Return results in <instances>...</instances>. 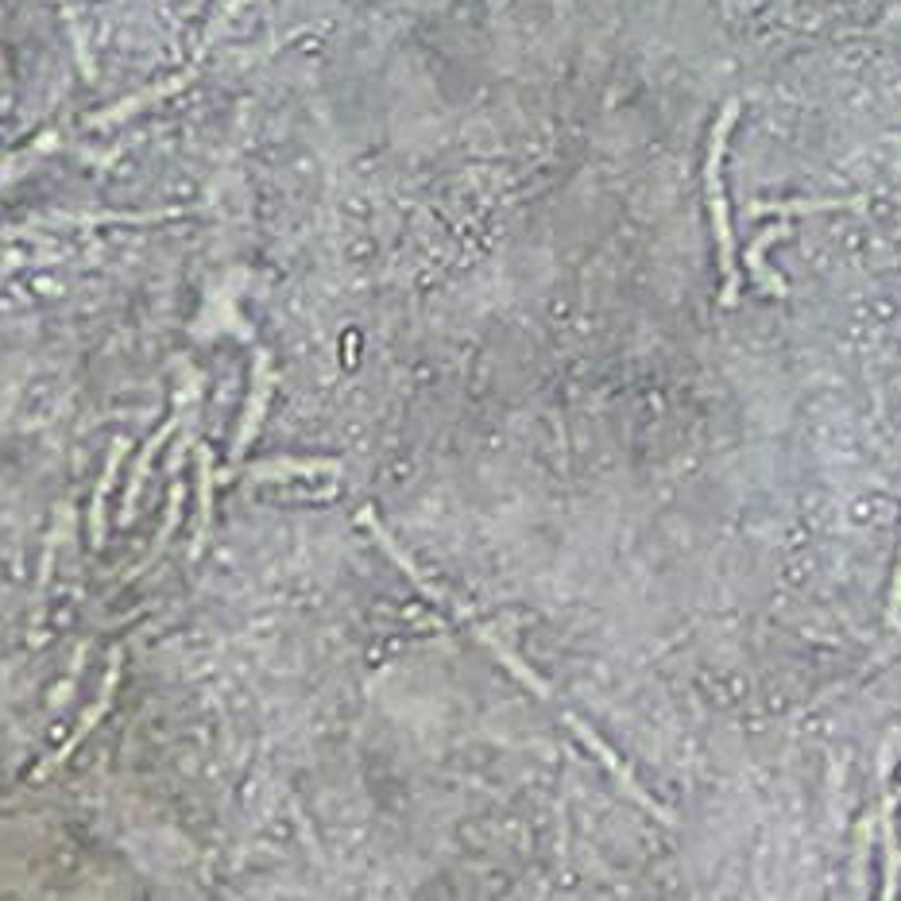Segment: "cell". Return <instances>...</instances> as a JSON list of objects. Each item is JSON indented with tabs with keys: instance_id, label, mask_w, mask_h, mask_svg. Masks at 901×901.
I'll list each match as a JSON object with an SVG mask.
<instances>
[{
	"instance_id": "cell-4",
	"label": "cell",
	"mask_w": 901,
	"mask_h": 901,
	"mask_svg": "<svg viewBox=\"0 0 901 901\" xmlns=\"http://www.w3.org/2000/svg\"><path fill=\"white\" fill-rule=\"evenodd\" d=\"M890 627L893 631L901 627V558H898V573H893V589H890Z\"/></svg>"
},
{
	"instance_id": "cell-2",
	"label": "cell",
	"mask_w": 901,
	"mask_h": 901,
	"mask_svg": "<svg viewBox=\"0 0 901 901\" xmlns=\"http://www.w3.org/2000/svg\"><path fill=\"white\" fill-rule=\"evenodd\" d=\"M855 205H863V197H805V202H754L746 205V214L797 217V214H824V209H855Z\"/></svg>"
},
{
	"instance_id": "cell-1",
	"label": "cell",
	"mask_w": 901,
	"mask_h": 901,
	"mask_svg": "<svg viewBox=\"0 0 901 901\" xmlns=\"http://www.w3.org/2000/svg\"><path fill=\"white\" fill-rule=\"evenodd\" d=\"M739 116V101H728L712 128V148H708V209H712V229H716V244H720V271H723V306L739 303V267H735V232H731V217H728V197H723V179H720V163H723V148H728V132Z\"/></svg>"
},
{
	"instance_id": "cell-3",
	"label": "cell",
	"mask_w": 901,
	"mask_h": 901,
	"mask_svg": "<svg viewBox=\"0 0 901 901\" xmlns=\"http://www.w3.org/2000/svg\"><path fill=\"white\" fill-rule=\"evenodd\" d=\"M786 229H771V232H762L759 240H754V248L746 252V263H751V275L762 283V287L771 290V295H786V283H782V275H774L771 267H766V248L774 244V240L782 237Z\"/></svg>"
}]
</instances>
